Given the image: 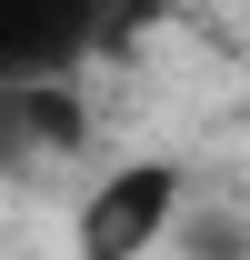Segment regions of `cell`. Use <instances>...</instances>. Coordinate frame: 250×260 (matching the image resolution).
<instances>
[{
    "instance_id": "1",
    "label": "cell",
    "mask_w": 250,
    "mask_h": 260,
    "mask_svg": "<svg viewBox=\"0 0 250 260\" xmlns=\"http://www.w3.org/2000/svg\"><path fill=\"white\" fill-rule=\"evenodd\" d=\"M190 210H200L190 160H110L70 210V250L80 260H160Z\"/></svg>"
}]
</instances>
